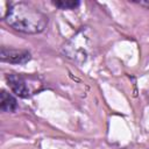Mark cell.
<instances>
[{
  "instance_id": "4",
  "label": "cell",
  "mask_w": 149,
  "mask_h": 149,
  "mask_svg": "<svg viewBox=\"0 0 149 149\" xmlns=\"http://www.w3.org/2000/svg\"><path fill=\"white\" fill-rule=\"evenodd\" d=\"M6 80L10 90L20 98H28L31 94L30 86L28 85L27 79L23 76L17 74V73H9L7 74Z\"/></svg>"
},
{
  "instance_id": "3",
  "label": "cell",
  "mask_w": 149,
  "mask_h": 149,
  "mask_svg": "<svg viewBox=\"0 0 149 149\" xmlns=\"http://www.w3.org/2000/svg\"><path fill=\"white\" fill-rule=\"evenodd\" d=\"M0 58L2 62L10 63V64H24L28 61H30L31 55L28 50L2 47L0 50Z\"/></svg>"
},
{
  "instance_id": "7",
  "label": "cell",
  "mask_w": 149,
  "mask_h": 149,
  "mask_svg": "<svg viewBox=\"0 0 149 149\" xmlns=\"http://www.w3.org/2000/svg\"><path fill=\"white\" fill-rule=\"evenodd\" d=\"M141 5H146V6L149 7V2H141Z\"/></svg>"
},
{
  "instance_id": "5",
  "label": "cell",
  "mask_w": 149,
  "mask_h": 149,
  "mask_svg": "<svg viewBox=\"0 0 149 149\" xmlns=\"http://www.w3.org/2000/svg\"><path fill=\"white\" fill-rule=\"evenodd\" d=\"M0 108H1V111L8 112V113H12V112L16 111V108H17L16 99L10 93L6 92L5 90H2L0 93Z\"/></svg>"
},
{
  "instance_id": "1",
  "label": "cell",
  "mask_w": 149,
  "mask_h": 149,
  "mask_svg": "<svg viewBox=\"0 0 149 149\" xmlns=\"http://www.w3.org/2000/svg\"><path fill=\"white\" fill-rule=\"evenodd\" d=\"M5 21L13 29L24 34H38L48 24V16L38 8L24 1L9 3Z\"/></svg>"
},
{
  "instance_id": "6",
  "label": "cell",
  "mask_w": 149,
  "mask_h": 149,
  "mask_svg": "<svg viewBox=\"0 0 149 149\" xmlns=\"http://www.w3.org/2000/svg\"><path fill=\"white\" fill-rule=\"evenodd\" d=\"M52 5L59 9H74L79 6V1L74 0H57L52 1Z\"/></svg>"
},
{
  "instance_id": "2",
  "label": "cell",
  "mask_w": 149,
  "mask_h": 149,
  "mask_svg": "<svg viewBox=\"0 0 149 149\" xmlns=\"http://www.w3.org/2000/svg\"><path fill=\"white\" fill-rule=\"evenodd\" d=\"M92 51L93 40L91 30L87 28H84L80 31H78L63 47L64 55L78 64L85 63L90 58Z\"/></svg>"
}]
</instances>
